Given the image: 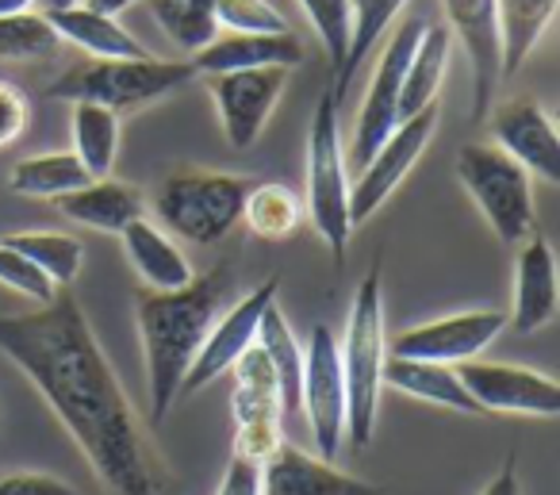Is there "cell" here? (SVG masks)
Instances as JSON below:
<instances>
[{"label": "cell", "instance_id": "2e32d148", "mask_svg": "<svg viewBox=\"0 0 560 495\" xmlns=\"http://www.w3.org/2000/svg\"><path fill=\"white\" fill-rule=\"evenodd\" d=\"M442 9L453 43L465 47L468 66H472V112H468V119L480 127L499 96V81H503L495 0H442Z\"/></svg>", "mask_w": 560, "mask_h": 495}, {"label": "cell", "instance_id": "d6986e66", "mask_svg": "<svg viewBox=\"0 0 560 495\" xmlns=\"http://www.w3.org/2000/svg\"><path fill=\"white\" fill-rule=\"evenodd\" d=\"M307 58V47L296 32L280 35H215L203 50H196L192 62L196 78H215V73H238V70H296Z\"/></svg>", "mask_w": 560, "mask_h": 495}, {"label": "cell", "instance_id": "44dd1931", "mask_svg": "<svg viewBox=\"0 0 560 495\" xmlns=\"http://www.w3.org/2000/svg\"><path fill=\"white\" fill-rule=\"evenodd\" d=\"M58 211H62L70 223H81L89 231H104V234H119L127 223L147 216V200L135 185H124V181H85L73 193L58 196Z\"/></svg>", "mask_w": 560, "mask_h": 495}, {"label": "cell", "instance_id": "603a6c76", "mask_svg": "<svg viewBox=\"0 0 560 495\" xmlns=\"http://www.w3.org/2000/svg\"><path fill=\"white\" fill-rule=\"evenodd\" d=\"M384 388L411 395V400L434 403V407L460 411V415H483V411L476 407L472 395H468V388L460 384V377H457L453 365L388 357V361H384Z\"/></svg>", "mask_w": 560, "mask_h": 495}, {"label": "cell", "instance_id": "e0dca14e", "mask_svg": "<svg viewBox=\"0 0 560 495\" xmlns=\"http://www.w3.org/2000/svg\"><path fill=\"white\" fill-rule=\"evenodd\" d=\"M277 288H280L277 277L261 280L254 292L234 300L231 308L211 323L200 354H196V361L188 365V377H185V384H180V392H200V388H208L211 380L231 372V365L257 342V323H261L265 308L277 303Z\"/></svg>", "mask_w": 560, "mask_h": 495}, {"label": "cell", "instance_id": "d6a6232c", "mask_svg": "<svg viewBox=\"0 0 560 495\" xmlns=\"http://www.w3.org/2000/svg\"><path fill=\"white\" fill-rule=\"evenodd\" d=\"M147 9L154 12L158 27L188 55L203 50L219 35L215 0H147Z\"/></svg>", "mask_w": 560, "mask_h": 495}, {"label": "cell", "instance_id": "b9f144b4", "mask_svg": "<svg viewBox=\"0 0 560 495\" xmlns=\"http://www.w3.org/2000/svg\"><path fill=\"white\" fill-rule=\"evenodd\" d=\"M81 4L93 12H104V16H119V12H127L131 4H139V0H81Z\"/></svg>", "mask_w": 560, "mask_h": 495}, {"label": "cell", "instance_id": "9a60e30c", "mask_svg": "<svg viewBox=\"0 0 560 495\" xmlns=\"http://www.w3.org/2000/svg\"><path fill=\"white\" fill-rule=\"evenodd\" d=\"M488 131L503 154H511L529 177H541L549 185L560 181V135L552 116L534 96H511L503 104H491Z\"/></svg>", "mask_w": 560, "mask_h": 495}, {"label": "cell", "instance_id": "836d02e7", "mask_svg": "<svg viewBox=\"0 0 560 495\" xmlns=\"http://www.w3.org/2000/svg\"><path fill=\"white\" fill-rule=\"evenodd\" d=\"M62 39L43 12H12L0 16V62H47L58 55Z\"/></svg>", "mask_w": 560, "mask_h": 495}, {"label": "cell", "instance_id": "ffe728a7", "mask_svg": "<svg viewBox=\"0 0 560 495\" xmlns=\"http://www.w3.org/2000/svg\"><path fill=\"white\" fill-rule=\"evenodd\" d=\"M557 315V254L545 234H529L518 242L514 257V303L506 326L514 334H534L552 323Z\"/></svg>", "mask_w": 560, "mask_h": 495}, {"label": "cell", "instance_id": "60d3db41", "mask_svg": "<svg viewBox=\"0 0 560 495\" xmlns=\"http://www.w3.org/2000/svg\"><path fill=\"white\" fill-rule=\"evenodd\" d=\"M480 495H522V484H518V461H514V453L503 461V469L495 472V476L483 484Z\"/></svg>", "mask_w": 560, "mask_h": 495}, {"label": "cell", "instance_id": "6da1fadb", "mask_svg": "<svg viewBox=\"0 0 560 495\" xmlns=\"http://www.w3.org/2000/svg\"><path fill=\"white\" fill-rule=\"evenodd\" d=\"M0 354L39 388L112 495H180L78 296L58 292L39 311L0 315Z\"/></svg>", "mask_w": 560, "mask_h": 495}, {"label": "cell", "instance_id": "5b68a950", "mask_svg": "<svg viewBox=\"0 0 560 495\" xmlns=\"http://www.w3.org/2000/svg\"><path fill=\"white\" fill-rule=\"evenodd\" d=\"M254 181L242 173L177 170L154 188L150 208L165 234H177L196 246H215L242 223V208Z\"/></svg>", "mask_w": 560, "mask_h": 495}, {"label": "cell", "instance_id": "7402d4cb", "mask_svg": "<svg viewBox=\"0 0 560 495\" xmlns=\"http://www.w3.org/2000/svg\"><path fill=\"white\" fill-rule=\"evenodd\" d=\"M124 239V254L131 262V269L139 273V280L154 292H173V288H185L196 277L192 265H188L185 250L170 239L158 223H150L147 216L127 223L119 231Z\"/></svg>", "mask_w": 560, "mask_h": 495}, {"label": "cell", "instance_id": "1f68e13d", "mask_svg": "<svg viewBox=\"0 0 560 495\" xmlns=\"http://www.w3.org/2000/svg\"><path fill=\"white\" fill-rule=\"evenodd\" d=\"M4 246H12L16 254H24L27 262H35L58 288H70L78 280L81 265H85V246L81 239L62 231H16L4 239Z\"/></svg>", "mask_w": 560, "mask_h": 495}, {"label": "cell", "instance_id": "83f0119b", "mask_svg": "<svg viewBox=\"0 0 560 495\" xmlns=\"http://www.w3.org/2000/svg\"><path fill=\"white\" fill-rule=\"evenodd\" d=\"M85 181H93V177H89L85 165L73 158V150L20 158L9 170V188L16 196H27V200H58V196L81 188Z\"/></svg>", "mask_w": 560, "mask_h": 495}, {"label": "cell", "instance_id": "8fae6325", "mask_svg": "<svg viewBox=\"0 0 560 495\" xmlns=\"http://www.w3.org/2000/svg\"><path fill=\"white\" fill-rule=\"evenodd\" d=\"M438 131V104L415 112V116L399 119V127L381 142L373 158L358 170V177L350 181V219L353 227L373 219L384 208L392 193L399 188V181L415 170V162L422 158V150L430 147Z\"/></svg>", "mask_w": 560, "mask_h": 495}, {"label": "cell", "instance_id": "d4e9b609", "mask_svg": "<svg viewBox=\"0 0 560 495\" xmlns=\"http://www.w3.org/2000/svg\"><path fill=\"white\" fill-rule=\"evenodd\" d=\"M450 55H453V35L445 24H427L415 43V55L407 62L404 85H399V119L415 116V112L438 104L442 81L450 73Z\"/></svg>", "mask_w": 560, "mask_h": 495}, {"label": "cell", "instance_id": "f35d334b", "mask_svg": "<svg viewBox=\"0 0 560 495\" xmlns=\"http://www.w3.org/2000/svg\"><path fill=\"white\" fill-rule=\"evenodd\" d=\"M0 495H78L66 480L50 472H4L0 476Z\"/></svg>", "mask_w": 560, "mask_h": 495}, {"label": "cell", "instance_id": "f546056e", "mask_svg": "<svg viewBox=\"0 0 560 495\" xmlns=\"http://www.w3.org/2000/svg\"><path fill=\"white\" fill-rule=\"evenodd\" d=\"M404 4L407 0H350V50H346L342 73L330 81L338 101H342V93L350 89V81H353V73L361 70V62H365V58L373 55L376 43L384 39V32L396 24Z\"/></svg>", "mask_w": 560, "mask_h": 495}, {"label": "cell", "instance_id": "277c9868", "mask_svg": "<svg viewBox=\"0 0 560 495\" xmlns=\"http://www.w3.org/2000/svg\"><path fill=\"white\" fill-rule=\"evenodd\" d=\"M192 62H165V58H85L58 73L47 85L50 101L66 104H101V108L127 116L165 101L177 89L192 85Z\"/></svg>", "mask_w": 560, "mask_h": 495}, {"label": "cell", "instance_id": "f1b7e54d", "mask_svg": "<svg viewBox=\"0 0 560 495\" xmlns=\"http://www.w3.org/2000/svg\"><path fill=\"white\" fill-rule=\"evenodd\" d=\"M73 158L93 181L112 177L119 158V116L101 104H73Z\"/></svg>", "mask_w": 560, "mask_h": 495}, {"label": "cell", "instance_id": "8d00e7d4", "mask_svg": "<svg viewBox=\"0 0 560 495\" xmlns=\"http://www.w3.org/2000/svg\"><path fill=\"white\" fill-rule=\"evenodd\" d=\"M0 285L12 288V292H20V296H27V300H35L39 308H47V303L58 296L55 280H50L35 262H27L24 254H16L12 246H4V242H0Z\"/></svg>", "mask_w": 560, "mask_h": 495}, {"label": "cell", "instance_id": "ee69618b", "mask_svg": "<svg viewBox=\"0 0 560 495\" xmlns=\"http://www.w3.org/2000/svg\"><path fill=\"white\" fill-rule=\"evenodd\" d=\"M35 0H0V16H12V12H27Z\"/></svg>", "mask_w": 560, "mask_h": 495}, {"label": "cell", "instance_id": "7a4b0ae2", "mask_svg": "<svg viewBox=\"0 0 560 495\" xmlns=\"http://www.w3.org/2000/svg\"><path fill=\"white\" fill-rule=\"evenodd\" d=\"M234 288H238V273L226 262L192 277L185 288H173V292L142 288L135 296V319H139L142 357H147L150 423H162L177 403L188 365L200 354L211 323L234 303Z\"/></svg>", "mask_w": 560, "mask_h": 495}, {"label": "cell", "instance_id": "ab89813d", "mask_svg": "<svg viewBox=\"0 0 560 495\" xmlns=\"http://www.w3.org/2000/svg\"><path fill=\"white\" fill-rule=\"evenodd\" d=\"M215 495H261V464L246 461V457H231Z\"/></svg>", "mask_w": 560, "mask_h": 495}, {"label": "cell", "instance_id": "30bf717a", "mask_svg": "<svg viewBox=\"0 0 560 495\" xmlns=\"http://www.w3.org/2000/svg\"><path fill=\"white\" fill-rule=\"evenodd\" d=\"M300 407L307 411L315 453L323 461H335L346 446V377L338 334L327 323L312 331L304 346V384H300Z\"/></svg>", "mask_w": 560, "mask_h": 495}, {"label": "cell", "instance_id": "ba28073f", "mask_svg": "<svg viewBox=\"0 0 560 495\" xmlns=\"http://www.w3.org/2000/svg\"><path fill=\"white\" fill-rule=\"evenodd\" d=\"M422 27H427L422 16H407L404 24L392 32L388 47H384L381 62H376L373 81H369V89H365V101H361L358 124H353L350 154H346L353 173H358L361 165L381 150V142L399 127V85H404L407 62H411Z\"/></svg>", "mask_w": 560, "mask_h": 495}, {"label": "cell", "instance_id": "e575fe53", "mask_svg": "<svg viewBox=\"0 0 560 495\" xmlns=\"http://www.w3.org/2000/svg\"><path fill=\"white\" fill-rule=\"evenodd\" d=\"M312 27L319 32L323 50H327L330 73H342L346 50H350V0H300Z\"/></svg>", "mask_w": 560, "mask_h": 495}, {"label": "cell", "instance_id": "3957f363", "mask_svg": "<svg viewBox=\"0 0 560 495\" xmlns=\"http://www.w3.org/2000/svg\"><path fill=\"white\" fill-rule=\"evenodd\" d=\"M346 377V441L365 449L376 434L384 392V361H388V334H384V269L381 262L361 277L353 292L346 342H338Z\"/></svg>", "mask_w": 560, "mask_h": 495}, {"label": "cell", "instance_id": "484cf974", "mask_svg": "<svg viewBox=\"0 0 560 495\" xmlns=\"http://www.w3.org/2000/svg\"><path fill=\"white\" fill-rule=\"evenodd\" d=\"M560 0H495L499 24V58H503V78H514L529 55L537 50L541 35L557 20Z\"/></svg>", "mask_w": 560, "mask_h": 495}, {"label": "cell", "instance_id": "74e56055", "mask_svg": "<svg viewBox=\"0 0 560 495\" xmlns=\"http://www.w3.org/2000/svg\"><path fill=\"white\" fill-rule=\"evenodd\" d=\"M27 119H32L27 96L16 85H9V81H0V150L12 147L27 131Z\"/></svg>", "mask_w": 560, "mask_h": 495}, {"label": "cell", "instance_id": "52a82bcc", "mask_svg": "<svg viewBox=\"0 0 560 495\" xmlns=\"http://www.w3.org/2000/svg\"><path fill=\"white\" fill-rule=\"evenodd\" d=\"M457 181L472 196V204L488 219V227L495 231L499 242L518 246V242H526L534 234V181L495 142H468V147H460Z\"/></svg>", "mask_w": 560, "mask_h": 495}, {"label": "cell", "instance_id": "4316f807", "mask_svg": "<svg viewBox=\"0 0 560 495\" xmlns=\"http://www.w3.org/2000/svg\"><path fill=\"white\" fill-rule=\"evenodd\" d=\"M257 346L269 357L272 377L280 388V411L284 415H296L300 411V384H304V349H300L296 334H292L289 319L277 303H269L257 323Z\"/></svg>", "mask_w": 560, "mask_h": 495}, {"label": "cell", "instance_id": "5bb4252c", "mask_svg": "<svg viewBox=\"0 0 560 495\" xmlns=\"http://www.w3.org/2000/svg\"><path fill=\"white\" fill-rule=\"evenodd\" d=\"M289 89V70H238V73H215L208 78V93L215 101L219 127L223 139L234 150H249L261 139L272 108L280 104Z\"/></svg>", "mask_w": 560, "mask_h": 495}, {"label": "cell", "instance_id": "ac0fdd59", "mask_svg": "<svg viewBox=\"0 0 560 495\" xmlns=\"http://www.w3.org/2000/svg\"><path fill=\"white\" fill-rule=\"evenodd\" d=\"M261 495H384V487L280 441L261 461Z\"/></svg>", "mask_w": 560, "mask_h": 495}, {"label": "cell", "instance_id": "7bdbcfd3", "mask_svg": "<svg viewBox=\"0 0 560 495\" xmlns=\"http://www.w3.org/2000/svg\"><path fill=\"white\" fill-rule=\"evenodd\" d=\"M81 0H39V12L50 16V12H66V9H78Z\"/></svg>", "mask_w": 560, "mask_h": 495}, {"label": "cell", "instance_id": "9c48e42d", "mask_svg": "<svg viewBox=\"0 0 560 495\" xmlns=\"http://www.w3.org/2000/svg\"><path fill=\"white\" fill-rule=\"evenodd\" d=\"M234 372V392H231V411H234V457L261 464L272 449L284 441V411H280V388L272 377L269 357L261 354V346H249L238 361L231 365Z\"/></svg>", "mask_w": 560, "mask_h": 495}, {"label": "cell", "instance_id": "cb8c5ba5", "mask_svg": "<svg viewBox=\"0 0 560 495\" xmlns=\"http://www.w3.org/2000/svg\"><path fill=\"white\" fill-rule=\"evenodd\" d=\"M50 27L62 43H73L89 58H147V47L119 24V16H104L85 4L66 12H50Z\"/></svg>", "mask_w": 560, "mask_h": 495}, {"label": "cell", "instance_id": "d590c367", "mask_svg": "<svg viewBox=\"0 0 560 495\" xmlns=\"http://www.w3.org/2000/svg\"><path fill=\"white\" fill-rule=\"evenodd\" d=\"M215 24L231 35H280L292 32L289 20L269 0H215Z\"/></svg>", "mask_w": 560, "mask_h": 495}, {"label": "cell", "instance_id": "4dcf8cb0", "mask_svg": "<svg viewBox=\"0 0 560 495\" xmlns=\"http://www.w3.org/2000/svg\"><path fill=\"white\" fill-rule=\"evenodd\" d=\"M300 219H304V204H300V196L289 185H277V181L257 185L254 181L246 208H242V223L249 227V234H257L265 242H280L296 231Z\"/></svg>", "mask_w": 560, "mask_h": 495}, {"label": "cell", "instance_id": "8992f818", "mask_svg": "<svg viewBox=\"0 0 560 495\" xmlns=\"http://www.w3.org/2000/svg\"><path fill=\"white\" fill-rule=\"evenodd\" d=\"M307 216L327 242L335 265L346 262L353 219H350V170H346L342 127H338V93L327 89L315 104L307 127Z\"/></svg>", "mask_w": 560, "mask_h": 495}, {"label": "cell", "instance_id": "7c38bea8", "mask_svg": "<svg viewBox=\"0 0 560 495\" xmlns=\"http://www.w3.org/2000/svg\"><path fill=\"white\" fill-rule=\"evenodd\" d=\"M453 369L483 415H560V384L545 372L526 369V365L480 361V357L453 365Z\"/></svg>", "mask_w": 560, "mask_h": 495}, {"label": "cell", "instance_id": "4fadbf2b", "mask_svg": "<svg viewBox=\"0 0 560 495\" xmlns=\"http://www.w3.org/2000/svg\"><path fill=\"white\" fill-rule=\"evenodd\" d=\"M506 331V315L495 308L457 311V315L430 319V323L407 326L388 342V357H411V361L460 365L480 357L499 334Z\"/></svg>", "mask_w": 560, "mask_h": 495}]
</instances>
